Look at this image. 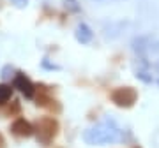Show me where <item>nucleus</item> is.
Returning a JSON list of instances; mask_svg holds the SVG:
<instances>
[{"instance_id":"10","label":"nucleus","mask_w":159,"mask_h":148,"mask_svg":"<svg viewBox=\"0 0 159 148\" xmlns=\"http://www.w3.org/2000/svg\"><path fill=\"white\" fill-rule=\"evenodd\" d=\"M0 148H6V139L2 136V132H0Z\"/></svg>"},{"instance_id":"1","label":"nucleus","mask_w":159,"mask_h":148,"mask_svg":"<svg viewBox=\"0 0 159 148\" xmlns=\"http://www.w3.org/2000/svg\"><path fill=\"white\" fill-rule=\"evenodd\" d=\"M85 139L92 145H99V143H111L120 139V131L117 129L113 122L111 124H101V125L94 127L90 131H87Z\"/></svg>"},{"instance_id":"2","label":"nucleus","mask_w":159,"mask_h":148,"mask_svg":"<svg viewBox=\"0 0 159 148\" xmlns=\"http://www.w3.org/2000/svg\"><path fill=\"white\" fill-rule=\"evenodd\" d=\"M35 134L37 141L43 145H50L58 134V122L53 116H43L35 124Z\"/></svg>"},{"instance_id":"7","label":"nucleus","mask_w":159,"mask_h":148,"mask_svg":"<svg viewBox=\"0 0 159 148\" xmlns=\"http://www.w3.org/2000/svg\"><path fill=\"white\" fill-rule=\"evenodd\" d=\"M12 95V88L11 85H6V83H2L0 85V106H4V104L11 99Z\"/></svg>"},{"instance_id":"5","label":"nucleus","mask_w":159,"mask_h":148,"mask_svg":"<svg viewBox=\"0 0 159 148\" xmlns=\"http://www.w3.org/2000/svg\"><path fill=\"white\" fill-rule=\"evenodd\" d=\"M12 85H14V88H18V90L21 92L27 99H34L35 85L30 81L29 76H25L23 72H16V76H14V83H12Z\"/></svg>"},{"instance_id":"4","label":"nucleus","mask_w":159,"mask_h":148,"mask_svg":"<svg viewBox=\"0 0 159 148\" xmlns=\"http://www.w3.org/2000/svg\"><path fill=\"white\" fill-rule=\"evenodd\" d=\"M37 97H35V104L41 108H48V109H55V113L60 111V104L57 102V99L51 95V90L46 85H39L35 86Z\"/></svg>"},{"instance_id":"6","label":"nucleus","mask_w":159,"mask_h":148,"mask_svg":"<svg viewBox=\"0 0 159 148\" xmlns=\"http://www.w3.org/2000/svg\"><path fill=\"white\" fill-rule=\"evenodd\" d=\"M11 132H12L16 137H30V136L35 132V129H34V125L30 124L29 120L16 118V120L11 124Z\"/></svg>"},{"instance_id":"8","label":"nucleus","mask_w":159,"mask_h":148,"mask_svg":"<svg viewBox=\"0 0 159 148\" xmlns=\"http://www.w3.org/2000/svg\"><path fill=\"white\" fill-rule=\"evenodd\" d=\"M76 37H78V41H81V42H89V41L92 39V32H90V28H89L87 25H80Z\"/></svg>"},{"instance_id":"3","label":"nucleus","mask_w":159,"mask_h":148,"mask_svg":"<svg viewBox=\"0 0 159 148\" xmlns=\"http://www.w3.org/2000/svg\"><path fill=\"white\" fill-rule=\"evenodd\" d=\"M110 99H111L119 108H131L133 104L136 102L138 94H136V90L131 88V86H120V88H115V90L110 94Z\"/></svg>"},{"instance_id":"9","label":"nucleus","mask_w":159,"mask_h":148,"mask_svg":"<svg viewBox=\"0 0 159 148\" xmlns=\"http://www.w3.org/2000/svg\"><path fill=\"white\" fill-rule=\"evenodd\" d=\"M16 113H20V102H18V101H14V102H12V106L9 109H7L6 111V115H16Z\"/></svg>"},{"instance_id":"11","label":"nucleus","mask_w":159,"mask_h":148,"mask_svg":"<svg viewBox=\"0 0 159 148\" xmlns=\"http://www.w3.org/2000/svg\"><path fill=\"white\" fill-rule=\"evenodd\" d=\"M53 148H60V146H53Z\"/></svg>"}]
</instances>
